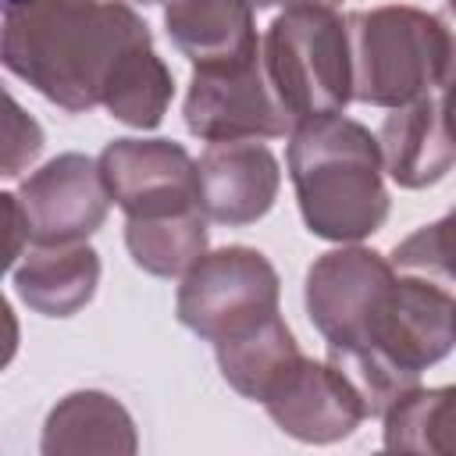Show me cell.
<instances>
[{"label":"cell","instance_id":"1","mask_svg":"<svg viewBox=\"0 0 456 456\" xmlns=\"http://www.w3.org/2000/svg\"><path fill=\"white\" fill-rule=\"evenodd\" d=\"M150 39L125 0H4V64L50 103H103L118 64Z\"/></svg>","mask_w":456,"mask_h":456},{"label":"cell","instance_id":"2","mask_svg":"<svg viewBox=\"0 0 456 456\" xmlns=\"http://www.w3.org/2000/svg\"><path fill=\"white\" fill-rule=\"evenodd\" d=\"M289 175L317 239L360 242L388 217L381 142L353 118L321 114L289 132Z\"/></svg>","mask_w":456,"mask_h":456},{"label":"cell","instance_id":"3","mask_svg":"<svg viewBox=\"0 0 456 456\" xmlns=\"http://www.w3.org/2000/svg\"><path fill=\"white\" fill-rule=\"evenodd\" d=\"M346 28L353 100L370 107H403L410 100L431 96L456 53V39L445 21L410 4L353 11Z\"/></svg>","mask_w":456,"mask_h":456},{"label":"cell","instance_id":"4","mask_svg":"<svg viewBox=\"0 0 456 456\" xmlns=\"http://www.w3.org/2000/svg\"><path fill=\"white\" fill-rule=\"evenodd\" d=\"M267 82L289 114L292 128L306 118L342 114L353 100L349 28L335 7L296 4L285 7L260 39Z\"/></svg>","mask_w":456,"mask_h":456},{"label":"cell","instance_id":"5","mask_svg":"<svg viewBox=\"0 0 456 456\" xmlns=\"http://www.w3.org/2000/svg\"><path fill=\"white\" fill-rule=\"evenodd\" d=\"M175 314L189 331L214 346L235 338L278 314V271L249 246L203 253L182 274Z\"/></svg>","mask_w":456,"mask_h":456},{"label":"cell","instance_id":"6","mask_svg":"<svg viewBox=\"0 0 456 456\" xmlns=\"http://www.w3.org/2000/svg\"><path fill=\"white\" fill-rule=\"evenodd\" d=\"M395 264L363 246H342L317 256L306 271V314L328 349H367L388 310Z\"/></svg>","mask_w":456,"mask_h":456},{"label":"cell","instance_id":"7","mask_svg":"<svg viewBox=\"0 0 456 456\" xmlns=\"http://www.w3.org/2000/svg\"><path fill=\"white\" fill-rule=\"evenodd\" d=\"M185 125L207 142L235 139H278L292 132L289 114L281 110L264 57H249L221 68H192L185 96Z\"/></svg>","mask_w":456,"mask_h":456},{"label":"cell","instance_id":"8","mask_svg":"<svg viewBox=\"0 0 456 456\" xmlns=\"http://www.w3.org/2000/svg\"><path fill=\"white\" fill-rule=\"evenodd\" d=\"M96 160L110 200L128 217H167L200 207V167L171 139H114Z\"/></svg>","mask_w":456,"mask_h":456},{"label":"cell","instance_id":"9","mask_svg":"<svg viewBox=\"0 0 456 456\" xmlns=\"http://www.w3.org/2000/svg\"><path fill=\"white\" fill-rule=\"evenodd\" d=\"M18 203L28 224V246H68L89 239L110 207L100 160L86 153H61L32 171Z\"/></svg>","mask_w":456,"mask_h":456},{"label":"cell","instance_id":"10","mask_svg":"<svg viewBox=\"0 0 456 456\" xmlns=\"http://www.w3.org/2000/svg\"><path fill=\"white\" fill-rule=\"evenodd\" d=\"M264 410L285 435L310 445L338 442L370 417L356 385L331 360L310 356H296L285 367L264 395Z\"/></svg>","mask_w":456,"mask_h":456},{"label":"cell","instance_id":"11","mask_svg":"<svg viewBox=\"0 0 456 456\" xmlns=\"http://www.w3.org/2000/svg\"><path fill=\"white\" fill-rule=\"evenodd\" d=\"M452 296L424 278H395L388 310L378 324V335L367 349L349 353H378L403 374L420 378L431 363L449 356L456 346L452 338ZM335 353V349H328Z\"/></svg>","mask_w":456,"mask_h":456},{"label":"cell","instance_id":"12","mask_svg":"<svg viewBox=\"0 0 456 456\" xmlns=\"http://www.w3.org/2000/svg\"><path fill=\"white\" fill-rule=\"evenodd\" d=\"M200 167V207L217 224H253L260 221L278 196L281 171L274 153L256 139L210 142Z\"/></svg>","mask_w":456,"mask_h":456},{"label":"cell","instance_id":"13","mask_svg":"<svg viewBox=\"0 0 456 456\" xmlns=\"http://www.w3.org/2000/svg\"><path fill=\"white\" fill-rule=\"evenodd\" d=\"M385 171L403 189H428L442 182L456 164V142L442 121L435 96L392 107L378 132Z\"/></svg>","mask_w":456,"mask_h":456},{"label":"cell","instance_id":"14","mask_svg":"<svg viewBox=\"0 0 456 456\" xmlns=\"http://www.w3.org/2000/svg\"><path fill=\"white\" fill-rule=\"evenodd\" d=\"M164 25L192 68L239 64L260 53L249 0H167Z\"/></svg>","mask_w":456,"mask_h":456},{"label":"cell","instance_id":"15","mask_svg":"<svg viewBox=\"0 0 456 456\" xmlns=\"http://www.w3.org/2000/svg\"><path fill=\"white\" fill-rule=\"evenodd\" d=\"M14 292L21 303L43 317L78 314L100 281V256L86 242L68 246H32L21 264L11 267Z\"/></svg>","mask_w":456,"mask_h":456},{"label":"cell","instance_id":"16","mask_svg":"<svg viewBox=\"0 0 456 456\" xmlns=\"http://www.w3.org/2000/svg\"><path fill=\"white\" fill-rule=\"evenodd\" d=\"M135 449H139V438L128 410L114 395L96 388L64 395L43 424L46 456H89V452L128 456Z\"/></svg>","mask_w":456,"mask_h":456},{"label":"cell","instance_id":"17","mask_svg":"<svg viewBox=\"0 0 456 456\" xmlns=\"http://www.w3.org/2000/svg\"><path fill=\"white\" fill-rule=\"evenodd\" d=\"M217 353V367L224 374V381L246 395V399H256L264 403V395L271 392V385L285 374V367L303 356L289 324L274 314L267 321H260L256 328L235 335V338H224L214 346Z\"/></svg>","mask_w":456,"mask_h":456},{"label":"cell","instance_id":"18","mask_svg":"<svg viewBox=\"0 0 456 456\" xmlns=\"http://www.w3.org/2000/svg\"><path fill=\"white\" fill-rule=\"evenodd\" d=\"M207 221L203 207L167 217H128L125 246L146 274L178 278L207 253Z\"/></svg>","mask_w":456,"mask_h":456},{"label":"cell","instance_id":"19","mask_svg":"<svg viewBox=\"0 0 456 456\" xmlns=\"http://www.w3.org/2000/svg\"><path fill=\"white\" fill-rule=\"evenodd\" d=\"M385 449L456 456V385L410 388L385 410Z\"/></svg>","mask_w":456,"mask_h":456},{"label":"cell","instance_id":"20","mask_svg":"<svg viewBox=\"0 0 456 456\" xmlns=\"http://www.w3.org/2000/svg\"><path fill=\"white\" fill-rule=\"evenodd\" d=\"M171 93H175V82L167 64L157 57L153 43H142L118 64L103 93V107L132 128H157L167 114Z\"/></svg>","mask_w":456,"mask_h":456},{"label":"cell","instance_id":"21","mask_svg":"<svg viewBox=\"0 0 456 456\" xmlns=\"http://www.w3.org/2000/svg\"><path fill=\"white\" fill-rule=\"evenodd\" d=\"M392 264L406 267V271L442 274V278L456 281V207L445 217H438L435 224H424L413 235H406L395 246Z\"/></svg>","mask_w":456,"mask_h":456},{"label":"cell","instance_id":"22","mask_svg":"<svg viewBox=\"0 0 456 456\" xmlns=\"http://www.w3.org/2000/svg\"><path fill=\"white\" fill-rule=\"evenodd\" d=\"M43 150V132L39 125L18 107L14 96H7V114H4V175L14 178L21 167H28Z\"/></svg>","mask_w":456,"mask_h":456},{"label":"cell","instance_id":"23","mask_svg":"<svg viewBox=\"0 0 456 456\" xmlns=\"http://www.w3.org/2000/svg\"><path fill=\"white\" fill-rule=\"evenodd\" d=\"M0 210H4V267H14L21 256V246H28V224L14 192L0 196Z\"/></svg>","mask_w":456,"mask_h":456},{"label":"cell","instance_id":"24","mask_svg":"<svg viewBox=\"0 0 456 456\" xmlns=\"http://www.w3.org/2000/svg\"><path fill=\"white\" fill-rule=\"evenodd\" d=\"M438 107H442V121H445V128H449V135L456 142V53H452L449 71L442 78V100H438Z\"/></svg>","mask_w":456,"mask_h":456},{"label":"cell","instance_id":"25","mask_svg":"<svg viewBox=\"0 0 456 456\" xmlns=\"http://www.w3.org/2000/svg\"><path fill=\"white\" fill-rule=\"evenodd\" d=\"M253 7H274V4H285V7H296V4H324V7H335L338 0H249Z\"/></svg>","mask_w":456,"mask_h":456},{"label":"cell","instance_id":"26","mask_svg":"<svg viewBox=\"0 0 456 456\" xmlns=\"http://www.w3.org/2000/svg\"><path fill=\"white\" fill-rule=\"evenodd\" d=\"M452 338H456V303H452Z\"/></svg>","mask_w":456,"mask_h":456},{"label":"cell","instance_id":"27","mask_svg":"<svg viewBox=\"0 0 456 456\" xmlns=\"http://www.w3.org/2000/svg\"><path fill=\"white\" fill-rule=\"evenodd\" d=\"M128 4H160V0H128Z\"/></svg>","mask_w":456,"mask_h":456},{"label":"cell","instance_id":"28","mask_svg":"<svg viewBox=\"0 0 456 456\" xmlns=\"http://www.w3.org/2000/svg\"><path fill=\"white\" fill-rule=\"evenodd\" d=\"M445 4H449V11H452V14H456V0H445Z\"/></svg>","mask_w":456,"mask_h":456}]
</instances>
